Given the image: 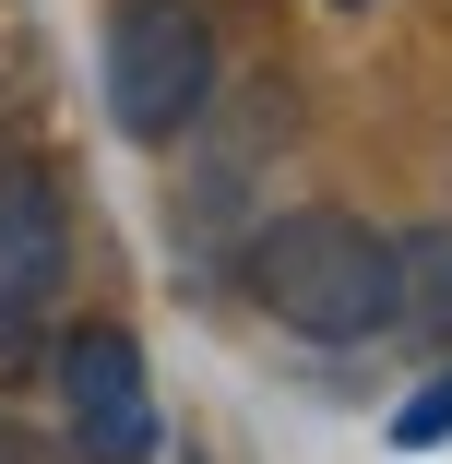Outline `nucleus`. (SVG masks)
Instances as JSON below:
<instances>
[{"instance_id":"0eeeda50","label":"nucleus","mask_w":452,"mask_h":464,"mask_svg":"<svg viewBox=\"0 0 452 464\" xmlns=\"http://www.w3.org/2000/svg\"><path fill=\"white\" fill-rule=\"evenodd\" d=\"M0 464H72V452H60V440H48V429H24V417H13V405H0Z\"/></svg>"},{"instance_id":"6e6552de","label":"nucleus","mask_w":452,"mask_h":464,"mask_svg":"<svg viewBox=\"0 0 452 464\" xmlns=\"http://www.w3.org/2000/svg\"><path fill=\"white\" fill-rule=\"evenodd\" d=\"M333 13H357V0H333Z\"/></svg>"},{"instance_id":"39448f33","label":"nucleus","mask_w":452,"mask_h":464,"mask_svg":"<svg viewBox=\"0 0 452 464\" xmlns=\"http://www.w3.org/2000/svg\"><path fill=\"white\" fill-rule=\"evenodd\" d=\"M393 298L405 334H452V227H393Z\"/></svg>"},{"instance_id":"20e7f679","label":"nucleus","mask_w":452,"mask_h":464,"mask_svg":"<svg viewBox=\"0 0 452 464\" xmlns=\"http://www.w3.org/2000/svg\"><path fill=\"white\" fill-rule=\"evenodd\" d=\"M60 274H72V179L48 155L0 143V382L36 369L48 310H60Z\"/></svg>"},{"instance_id":"7ed1b4c3","label":"nucleus","mask_w":452,"mask_h":464,"mask_svg":"<svg viewBox=\"0 0 452 464\" xmlns=\"http://www.w3.org/2000/svg\"><path fill=\"white\" fill-rule=\"evenodd\" d=\"M36 357H48L60 452H72V464H155V452H167V405H155V369H143L131 322L83 310V322H60Z\"/></svg>"},{"instance_id":"f257e3e1","label":"nucleus","mask_w":452,"mask_h":464,"mask_svg":"<svg viewBox=\"0 0 452 464\" xmlns=\"http://www.w3.org/2000/svg\"><path fill=\"white\" fill-rule=\"evenodd\" d=\"M238 298L298 334V345H381L405 334L393 298V227L345 215V203H298V215H262L238 238Z\"/></svg>"},{"instance_id":"423d86ee","label":"nucleus","mask_w":452,"mask_h":464,"mask_svg":"<svg viewBox=\"0 0 452 464\" xmlns=\"http://www.w3.org/2000/svg\"><path fill=\"white\" fill-rule=\"evenodd\" d=\"M452 440V369H428V382L393 405V452H440Z\"/></svg>"},{"instance_id":"f03ea898","label":"nucleus","mask_w":452,"mask_h":464,"mask_svg":"<svg viewBox=\"0 0 452 464\" xmlns=\"http://www.w3.org/2000/svg\"><path fill=\"white\" fill-rule=\"evenodd\" d=\"M215 83H226L215 0H108V24H96V96H108L120 143H143V155L191 143L203 108H215Z\"/></svg>"}]
</instances>
